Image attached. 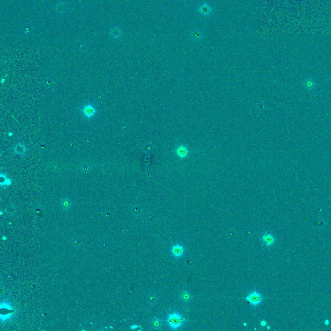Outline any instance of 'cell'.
Segmentation results:
<instances>
[{"mask_svg":"<svg viewBox=\"0 0 331 331\" xmlns=\"http://www.w3.org/2000/svg\"><path fill=\"white\" fill-rule=\"evenodd\" d=\"M184 322V319L181 317V316L177 312L172 313L168 316L167 322L173 329H177L179 328Z\"/></svg>","mask_w":331,"mask_h":331,"instance_id":"cell-1","label":"cell"},{"mask_svg":"<svg viewBox=\"0 0 331 331\" xmlns=\"http://www.w3.org/2000/svg\"><path fill=\"white\" fill-rule=\"evenodd\" d=\"M181 299L184 303H188L191 299V295L189 292L184 290L181 294Z\"/></svg>","mask_w":331,"mask_h":331,"instance_id":"cell-7","label":"cell"},{"mask_svg":"<svg viewBox=\"0 0 331 331\" xmlns=\"http://www.w3.org/2000/svg\"><path fill=\"white\" fill-rule=\"evenodd\" d=\"M266 325H267V323H266V322H265V321H261V326L264 327V326H266Z\"/></svg>","mask_w":331,"mask_h":331,"instance_id":"cell-12","label":"cell"},{"mask_svg":"<svg viewBox=\"0 0 331 331\" xmlns=\"http://www.w3.org/2000/svg\"><path fill=\"white\" fill-rule=\"evenodd\" d=\"M175 153L180 158H184L188 156L189 151L188 148L185 146V145L181 144L175 148Z\"/></svg>","mask_w":331,"mask_h":331,"instance_id":"cell-4","label":"cell"},{"mask_svg":"<svg viewBox=\"0 0 331 331\" xmlns=\"http://www.w3.org/2000/svg\"><path fill=\"white\" fill-rule=\"evenodd\" d=\"M82 111L86 117H92L95 115L97 109L94 105L91 103H88L83 106Z\"/></svg>","mask_w":331,"mask_h":331,"instance_id":"cell-3","label":"cell"},{"mask_svg":"<svg viewBox=\"0 0 331 331\" xmlns=\"http://www.w3.org/2000/svg\"><path fill=\"white\" fill-rule=\"evenodd\" d=\"M152 326L155 329H159L162 326V322L158 318H155L152 321Z\"/></svg>","mask_w":331,"mask_h":331,"instance_id":"cell-9","label":"cell"},{"mask_svg":"<svg viewBox=\"0 0 331 331\" xmlns=\"http://www.w3.org/2000/svg\"><path fill=\"white\" fill-rule=\"evenodd\" d=\"M61 206L62 207V208L65 209V210H67V209H69L70 208V206H71V203H70V201L69 200V199L65 197L62 199L61 201Z\"/></svg>","mask_w":331,"mask_h":331,"instance_id":"cell-8","label":"cell"},{"mask_svg":"<svg viewBox=\"0 0 331 331\" xmlns=\"http://www.w3.org/2000/svg\"><path fill=\"white\" fill-rule=\"evenodd\" d=\"M315 83L311 80H306L305 82V87L309 90H312L313 88L315 87Z\"/></svg>","mask_w":331,"mask_h":331,"instance_id":"cell-10","label":"cell"},{"mask_svg":"<svg viewBox=\"0 0 331 331\" xmlns=\"http://www.w3.org/2000/svg\"><path fill=\"white\" fill-rule=\"evenodd\" d=\"M14 148H15V151H16L18 153H23L25 152V146L21 143L17 144Z\"/></svg>","mask_w":331,"mask_h":331,"instance_id":"cell-11","label":"cell"},{"mask_svg":"<svg viewBox=\"0 0 331 331\" xmlns=\"http://www.w3.org/2000/svg\"><path fill=\"white\" fill-rule=\"evenodd\" d=\"M246 300L253 306H257V305L261 304L263 300V297L257 291H254L247 295Z\"/></svg>","mask_w":331,"mask_h":331,"instance_id":"cell-2","label":"cell"},{"mask_svg":"<svg viewBox=\"0 0 331 331\" xmlns=\"http://www.w3.org/2000/svg\"><path fill=\"white\" fill-rule=\"evenodd\" d=\"M325 324L326 325H328V324H329V321L327 320H326L325 321Z\"/></svg>","mask_w":331,"mask_h":331,"instance_id":"cell-13","label":"cell"},{"mask_svg":"<svg viewBox=\"0 0 331 331\" xmlns=\"http://www.w3.org/2000/svg\"><path fill=\"white\" fill-rule=\"evenodd\" d=\"M171 252L175 257H180L184 253V248L180 244H177L172 247Z\"/></svg>","mask_w":331,"mask_h":331,"instance_id":"cell-6","label":"cell"},{"mask_svg":"<svg viewBox=\"0 0 331 331\" xmlns=\"http://www.w3.org/2000/svg\"><path fill=\"white\" fill-rule=\"evenodd\" d=\"M263 242L267 246H270L274 244L275 237L272 234L265 233L262 237Z\"/></svg>","mask_w":331,"mask_h":331,"instance_id":"cell-5","label":"cell"}]
</instances>
